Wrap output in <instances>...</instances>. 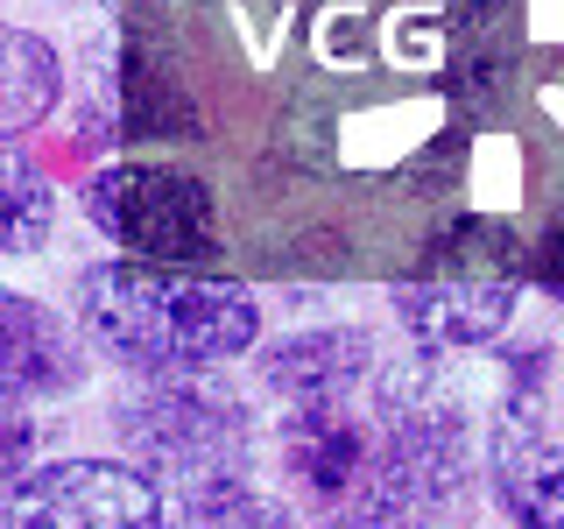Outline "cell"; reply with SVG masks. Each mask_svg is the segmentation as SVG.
Segmentation results:
<instances>
[{
  "instance_id": "obj_1",
  "label": "cell",
  "mask_w": 564,
  "mask_h": 529,
  "mask_svg": "<svg viewBox=\"0 0 564 529\" xmlns=\"http://www.w3.org/2000/svg\"><path fill=\"white\" fill-rule=\"evenodd\" d=\"M282 473L317 516L431 529L466 501L473 431L431 381H388L375 367L360 388L282 410Z\"/></svg>"
},
{
  "instance_id": "obj_2",
  "label": "cell",
  "mask_w": 564,
  "mask_h": 529,
  "mask_svg": "<svg viewBox=\"0 0 564 529\" xmlns=\"http://www.w3.org/2000/svg\"><path fill=\"white\" fill-rule=\"evenodd\" d=\"M78 325L106 360L134 375H184L247 353L261 311L240 282L191 276L176 261H99L78 276Z\"/></svg>"
},
{
  "instance_id": "obj_3",
  "label": "cell",
  "mask_w": 564,
  "mask_h": 529,
  "mask_svg": "<svg viewBox=\"0 0 564 529\" xmlns=\"http://www.w3.org/2000/svg\"><path fill=\"white\" fill-rule=\"evenodd\" d=\"M113 431L128 445V466H141L155 487H219L240 481L254 458V417L212 367H184V375H141L113 410Z\"/></svg>"
},
{
  "instance_id": "obj_4",
  "label": "cell",
  "mask_w": 564,
  "mask_h": 529,
  "mask_svg": "<svg viewBox=\"0 0 564 529\" xmlns=\"http://www.w3.org/2000/svg\"><path fill=\"white\" fill-rule=\"evenodd\" d=\"M516 290H522V247L501 226H466L445 234L423 276L395 282V317L410 325V339L423 353H473L487 339H501L516 317Z\"/></svg>"
},
{
  "instance_id": "obj_5",
  "label": "cell",
  "mask_w": 564,
  "mask_h": 529,
  "mask_svg": "<svg viewBox=\"0 0 564 529\" xmlns=\"http://www.w3.org/2000/svg\"><path fill=\"white\" fill-rule=\"evenodd\" d=\"M85 212L106 240L134 247L149 261H205L219 247V212H212V191L184 170H149V163H120L99 170L85 184Z\"/></svg>"
},
{
  "instance_id": "obj_6",
  "label": "cell",
  "mask_w": 564,
  "mask_h": 529,
  "mask_svg": "<svg viewBox=\"0 0 564 529\" xmlns=\"http://www.w3.org/2000/svg\"><path fill=\"white\" fill-rule=\"evenodd\" d=\"M163 487L120 458H57L8 487L0 529H163Z\"/></svg>"
},
{
  "instance_id": "obj_7",
  "label": "cell",
  "mask_w": 564,
  "mask_h": 529,
  "mask_svg": "<svg viewBox=\"0 0 564 529\" xmlns=\"http://www.w3.org/2000/svg\"><path fill=\"white\" fill-rule=\"evenodd\" d=\"M487 481L516 529H564V438L543 423L536 396H508L487 438Z\"/></svg>"
},
{
  "instance_id": "obj_8",
  "label": "cell",
  "mask_w": 564,
  "mask_h": 529,
  "mask_svg": "<svg viewBox=\"0 0 564 529\" xmlns=\"http://www.w3.org/2000/svg\"><path fill=\"white\" fill-rule=\"evenodd\" d=\"M85 381V353L57 325V311H43L22 290H0V396H64Z\"/></svg>"
},
{
  "instance_id": "obj_9",
  "label": "cell",
  "mask_w": 564,
  "mask_h": 529,
  "mask_svg": "<svg viewBox=\"0 0 564 529\" xmlns=\"http://www.w3.org/2000/svg\"><path fill=\"white\" fill-rule=\"evenodd\" d=\"M375 367H381V353L360 325H311V332H290V339H275L261 353V381H269L282 402L360 388Z\"/></svg>"
},
{
  "instance_id": "obj_10",
  "label": "cell",
  "mask_w": 564,
  "mask_h": 529,
  "mask_svg": "<svg viewBox=\"0 0 564 529\" xmlns=\"http://www.w3.org/2000/svg\"><path fill=\"white\" fill-rule=\"evenodd\" d=\"M57 93H64V64H57V50H50L35 29L0 22V141L29 134L35 120L57 106Z\"/></svg>"
},
{
  "instance_id": "obj_11",
  "label": "cell",
  "mask_w": 564,
  "mask_h": 529,
  "mask_svg": "<svg viewBox=\"0 0 564 529\" xmlns=\"http://www.w3.org/2000/svg\"><path fill=\"white\" fill-rule=\"evenodd\" d=\"M50 226H57V191H50V176L35 170L22 149L0 141V261L35 255V247L50 240Z\"/></svg>"
},
{
  "instance_id": "obj_12",
  "label": "cell",
  "mask_w": 564,
  "mask_h": 529,
  "mask_svg": "<svg viewBox=\"0 0 564 529\" xmlns=\"http://www.w3.org/2000/svg\"><path fill=\"white\" fill-rule=\"evenodd\" d=\"M163 529H304L282 501L240 487V481H219V487H191L176 494V508H163Z\"/></svg>"
},
{
  "instance_id": "obj_13",
  "label": "cell",
  "mask_w": 564,
  "mask_h": 529,
  "mask_svg": "<svg viewBox=\"0 0 564 529\" xmlns=\"http://www.w3.org/2000/svg\"><path fill=\"white\" fill-rule=\"evenodd\" d=\"M35 438H43V431H35L29 402L22 396H0V501H8V487L35 466Z\"/></svg>"
},
{
  "instance_id": "obj_14",
  "label": "cell",
  "mask_w": 564,
  "mask_h": 529,
  "mask_svg": "<svg viewBox=\"0 0 564 529\" xmlns=\"http://www.w3.org/2000/svg\"><path fill=\"white\" fill-rule=\"evenodd\" d=\"M529 276H536L543 290H557V296H564V234L536 240V255H529Z\"/></svg>"
},
{
  "instance_id": "obj_15",
  "label": "cell",
  "mask_w": 564,
  "mask_h": 529,
  "mask_svg": "<svg viewBox=\"0 0 564 529\" xmlns=\"http://www.w3.org/2000/svg\"><path fill=\"white\" fill-rule=\"evenodd\" d=\"M317 529H381V522H346V516H317Z\"/></svg>"
}]
</instances>
